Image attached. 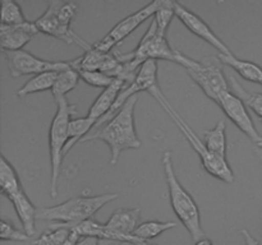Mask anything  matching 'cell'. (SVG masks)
Listing matches in <instances>:
<instances>
[{"label":"cell","instance_id":"1","mask_svg":"<svg viewBox=\"0 0 262 245\" xmlns=\"http://www.w3.org/2000/svg\"><path fill=\"white\" fill-rule=\"evenodd\" d=\"M137 101V96L130 97L109 121L105 122L102 127L92 130L79 143L95 139L104 140L109 145L112 152V158H110L112 165L118 162L123 151L140 148L142 143L138 138L135 127V107Z\"/></svg>","mask_w":262,"mask_h":245},{"label":"cell","instance_id":"2","mask_svg":"<svg viewBox=\"0 0 262 245\" xmlns=\"http://www.w3.org/2000/svg\"><path fill=\"white\" fill-rule=\"evenodd\" d=\"M118 197L119 195L117 193H105L100 195L79 194L56 206L38 207L36 218L41 221L54 222L55 226L68 229L74 225L94 218L100 208L115 201Z\"/></svg>","mask_w":262,"mask_h":245},{"label":"cell","instance_id":"3","mask_svg":"<svg viewBox=\"0 0 262 245\" xmlns=\"http://www.w3.org/2000/svg\"><path fill=\"white\" fill-rule=\"evenodd\" d=\"M163 166L165 173L166 183L169 188V198H170L171 208L178 217L179 221L184 225L187 231L191 235V239L194 242L205 237V231L201 225V213L196 201L192 198L191 194L186 190L177 178L174 171L173 158L170 151H165L163 155Z\"/></svg>","mask_w":262,"mask_h":245},{"label":"cell","instance_id":"4","mask_svg":"<svg viewBox=\"0 0 262 245\" xmlns=\"http://www.w3.org/2000/svg\"><path fill=\"white\" fill-rule=\"evenodd\" d=\"M151 94L155 97L156 101L161 105V107H163V109L168 112L169 116L173 119V121L176 122L177 127L179 128V130L183 133L186 139L188 140L189 144L192 145V148L199 153L202 167H204L210 175L214 176V178L219 179V180L222 181H225V183L228 184H232L233 181L235 180V175L234 173H233L232 167L229 166V163H228L227 158L219 157V156L214 155V153H211L207 150V147L205 145V143L200 139L199 135L193 132V129L184 121L183 117H182L181 115L173 109V106L169 104L166 97L164 96V93L161 92L160 87H158Z\"/></svg>","mask_w":262,"mask_h":245},{"label":"cell","instance_id":"5","mask_svg":"<svg viewBox=\"0 0 262 245\" xmlns=\"http://www.w3.org/2000/svg\"><path fill=\"white\" fill-rule=\"evenodd\" d=\"M56 112L49 130V148H50L51 162V184L50 195L56 198L59 193V179L61 174V165L64 160V151L69 140V122L73 119L77 106L71 104L67 97L55 100Z\"/></svg>","mask_w":262,"mask_h":245},{"label":"cell","instance_id":"6","mask_svg":"<svg viewBox=\"0 0 262 245\" xmlns=\"http://www.w3.org/2000/svg\"><path fill=\"white\" fill-rule=\"evenodd\" d=\"M77 10H78L77 3L53 0L49 3L45 13L40 18H37L35 23L40 32L64 41L68 45H72V43L78 45L86 51L91 48L92 45L79 37L71 27Z\"/></svg>","mask_w":262,"mask_h":245},{"label":"cell","instance_id":"7","mask_svg":"<svg viewBox=\"0 0 262 245\" xmlns=\"http://www.w3.org/2000/svg\"><path fill=\"white\" fill-rule=\"evenodd\" d=\"M118 56L122 61H132L136 68L140 69L148 60H168L182 65L183 55L181 51L174 50L168 42L166 35H163L158 31L155 20L150 23L147 31L141 38L140 43L132 53L119 54Z\"/></svg>","mask_w":262,"mask_h":245},{"label":"cell","instance_id":"8","mask_svg":"<svg viewBox=\"0 0 262 245\" xmlns=\"http://www.w3.org/2000/svg\"><path fill=\"white\" fill-rule=\"evenodd\" d=\"M219 59L209 56L202 60H193L189 56L183 55L182 66H184L194 83L204 91V93L212 101L217 100L230 91L229 82L225 78L223 68L219 64Z\"/></svg>","mask_w":262,"mask_h":245},{"label":"cell","instance_id":"9","mask_svg":"<svg viewBox=\"0 0 262 245\" xmlns=\"http://www.w3.org/2000/svg\"><path fill=\"white\" fill-rule=\"evenodd\" d=\"M161 0H155V2L150 3L146 7L141 8L133 14L128 15V17L123 18L120 22H118L114 27L110 30L105 37L99 40L97 42L94 43V47L97 50L102 51V53H110L113 48L117 45H119L125 37L130 35L136 28L140 27L145 20H147L150 17H154L155 13L158 12L159 7H160Z\"/></svg>","mask_w":262,"mask_h":245},{"label":"cell","instance_id":"10","mask_svg":"<svg viewBox=\"0 0 262 245\" xmlns=\"http://www.w3.org/2000/svg\"><path fill=\"white\" fill-rule=\"evenodd\" d=\"M7 60L9 74L13 78L30 74H40L45 71H61L68 68L69 61H48L37 58L25 50H3Z\"/></svg>","mask_w":262,"mask_h":245},{"label":"cell","instance_id":"11","mask_svg":"<svg viewBox=\"0 0 262 245\" xmlns=\"http://www.w3.org/2000/svg\"><path fill=\"white\" fill-rule=\"evenodd\" d=\"M223 111L225 112L228 117L234 122L253 143L260 144L262 143V135L258 133L250 112H248L246 104L241 97H238L234 92L230 91L225 92L216 102Z\"/></svg>","mask_w":262,"mask_h":245},{"label":"cell","instance_id":"12","mask_svg":"<svg viewBox=\"0 0 262 245\" xmlns=\"http://www.w3.org/2000/svg\"><path fill=\"white\" fill-rule=\"evenodd\" d=\"M174 10H176V17L179 18V20H181L192 33H194V35L199 36L200 38L206 41L207 43L214 46V47L219 51V54H223V55H234V54L232 53V50L225 45L224 41H222V38L211 30V27H210L199 14H196V13H193L192 10H189L188 8L184 7V5L181 4L179 2H174Z\"/></svg>","mask_w":262,"mask_h":245},{"label":"cell","instance_id":"13","mask_svg":"<svg viewBox=\"0 0 262 245\" xmlns=\"http://www.w3.org/2000/svg\"><path fill=\"white\" fill-rule=\"evenodd\" d=\"M40 32L35 22L22 23L15 26L0 24V43L3 50H23L26 45Z\"/></svg>","mask_w":262,"mask_h":245},{"label":"cell","instance_id":"14","mask_svg":"<svg viewBox=\"0 0 262 245\" xmlns=\"http://www.w3.org/2000/svg\"><path fill=\"white\" fill-rule=\"evenodd\" d=\"M10 202L13 203L15 212L18 214V218L22 222L23 230H25L26 234L28 236H33L36 234V213H37V208L33 206V203L31 202V199L28 198L27 194L25 193L23 188H20L19 190H17L15 193L10 194L8 197Z\"/></svg>","mask_w":262,"mask_h":245},{"label":"cell","instance_id":"15","mask_svg":"<svg viewBox=\"0 0 262 245\" xmlns=\"http://www.w3.org/2000/svg\"><path fill=\"white\" fill-rule=\"evenodd\" d=\"M125 86V83L120 79H115L113 82V84H110L109 87L104 89L101 93L97 96V99L95 100L94 104L90 107L89 112H87V116L91 117L95 121H99L101 117H104L107 112L112 110V107L114 106V104L117 102L118 97H119L120 92L123 91V88Z\"/></svg>","mask_w":262,"mask_h":245},{"label":"cell","instance_id":"16","mask_svg":"<svg viewBox=\"0 0 262 245\" xmlns=\"http://www.w3.org/2000/svg\"><path fill=\"white\" fill-rule=\"evenodd\" d=\"M217 59L220 63L234 69L243 79L262 84V66L250 60H242L234 55H223V54H219Z\"/></svg>","mask_w":262,"mask_h":245},{"label":"cell","instance_id":"17","mask_svg":"<svg viewBox=\"0 0 262 245\" xmlns=\"http://www.w3.org/2000/svg\"><path fill=\"white\" fill-rule=\"evenodd\" d=\"M227 125L224 120H220L214 128L205 130L204 143L207 150L219 157L227 158Z\"/></svg>","mask_w":262,"mask_h":245},{"label":"cell","instance_id":"18","mask_svg":"<svg viewBox=\"0 0 262 245\" xmlns=\"http://www.w3.org/2000/svg\"><path fill=\"white\" fill-rule=\"evenodd\" d=\"M58 73L59 71H45V73H40L31 77V78L18 89L17 96L26 97L31 93H35V92L53 89L54 84H55L56 82V78H58Z\"/></svg>","mask_w":262,"mask_h":245},{"label":"cell","instance_id":"19","mask_svg":"<svg viewBox=\"0 0 262 245\" xmlns=\"http://www.w3.org/2000/svg\"><path fill=\"white\" fill-rule=\"evenodd\" d=\"M79 79H81V77H79L78 70H76L71 65V63H69L68 68L63 69V70L58 73V78H56L55 84H54L53 89H51L54 99L58 100L61 99V97H67L68 92L76 88Z\"/></svg>","mask_w":262,"mask_h":245},{"label":"cell","instance_id":"20","mask_svg":"<svg viewBox=\"0 0 262 245\" xmlns=\"http://www.w3.org/2000/svg\"><path fill=\"white\" fill-rule=\"evenodd\" d=\"M95 125H96V121L89 116L72 119L69 122V140L66 151H64V155H67L77 143H79L86 135H89L95 128Z\"/></svg>","mask_w":262,"mask_h":245},{"label":"cell","instance_id":"21","mask_svg":"<svg viewBox=\"0 0 262 245\" xmlns=\"http://www.w3.org/2000/svg\"><path fill=\"white\" fill-rule=\"evenodd\" d=\"M0 188H2V194H4L7 198L22 188L17 171L4 155H2L0 160Z\"/></svg>","mask_w":262,"mask_h":245},{"label":"cell","instance_id":"22","mask_svg":"<svg viewBox=\"0 0 262 245\" xmlns=\"http://www.w3.org/2000/svg\"><path fill=\"white\" fill-rule=\"evenodd\" d=\"M176 226L177 224L173 221H156V219H151V221H146L138 225L136 231L133 232V236L136 239L148 241V240L158 237L163 232L174 229Z\"/></svg>","mask_w":262,"mask_h":245},{"label":"cell","instance_id":"23","mask_svg":"<svg viewBox=\"0 0 262 245\" xmlns=\"http://www.w3.org/2000/svg\"><path fill=\"white\" fill-rule=\"evenodd\" d=\"M229 81L233 92L243 100L246 106L250 107L257 115L258 119L262 120V93H250L233 76L229 77Z\"/></svg>","mask_w":262,"mask_h":245},{"label":"cell","instance_id":"24","mask_svg":"<svg viewBox=\"0 0 262 245\" xmlns=\"http://www.w3.org/2000/svg\"><path fill=\"white\" fill-rule=\"evenodd\" d=\"M71 234L72 230L67 227L50 225L48 230H45L37 239L33 240L32 245H63Z\"/></svg>","mask_w":262,"mask_h":245},{"label":"cell","instance_id":"25","mask_svg":"<svg viewBox=\"0 0 262 245\" xmlns=\"http://www.w3.org/2000/svg\"><path fill=\"white\" fill-rule=\"evenodd\" d=\"M27 22L22 8L14 0H3L2 2V24L15 26Z\"/></svg>","mask_w":262,"mask_h":245},{"label":"cell","instance_id":"26","mask_svg":"<svg viewBox=\"0 0 262 245\" xmlns=\"http://www.w3.org/2000/svg\"><path fill=\"white\" fill-rule=\"evenodd\" d=\"M174 17H176L174 2H171V0H161L158 12L154 15V20H155L156 26H158L159 32L166 35L169 26H170Z\"/></svg>","mask_w":262,"mask_h":245},{"label":"cell","instance_id":"27","mask_svg":"<svg viewBox=\"0 0 262 245\" xmlns=\"http://www.w3.org/2000/svg\"><path fill=\"white\" fill-rule=\"evenodd\" d=\"M78 73L81 79H83L87 84L92 87H99V88L105 89L115 81V78L100 70H78Z\"/></svg>","mask_w":262,"mask_h":245},{"label":"cell","instance_id":"28","mask_svg":"<svg viewBox=\"0 0 262 245\" xmlns=\"http://www.w3.org/2000/svg\"><path fill=\"white\" fill-rule=\"evenodd\" d=\"M0 237H2L3 241L5 240H9V241H26V240L30 239L26 232H22L20 230H18L14 225L10 221L7 219H2V232H0Z\"/></svg>","mask_w":262,"mask_h":245},{"label":"cell","instance_id":"29","mask_svg":"<svg viewBox=\"0 0 262 245\" xmlns=\"http://www.w3.org/2000/svg\"><path fill=\"white\" fill-rule=\"evenodd\" d=\"M241 234H242L243 239H245V245H260L258 240L255 239L247 229H243L242 231H241Z\"/></svg>","mask_w":262,"mask_h":245},{"label":"cell","instance_id":"30","mask_svg":"<svg viewBox=\"0 0 262 245\" xmlns=\"http://www.w3.org/2000/svg\"><path fill=\"white\" fill-rule=\"evenodd\" d=\"M77 245H100V240L96 237H81Z\"/></svg>","mask_w":262,"mask_h":245},{"label":"cell","instance_id":"31","mask_svg":"<svg viewBox=\"0 0 262 245\" xmlns=\"http://www.w3.org/2000/svg\"><path fill=\"white\" fill-rule=\"evenodd\" d=\"M79 239H81V236H79V235L77 234L76 231H73V230H72L71 236L68 237V240H67V241L64 242L63 245H77V244H78Z\"/></svg>","mask_w":262,"mask_h":245},{"label":"cell","instance_id":"32","mask_svg":"<svg viewBox=\"0 0 262 245\" xmlns=\"http://www.w3.org/2000/svg\"><path fill=\"white\" fill-rule=\"evenodd\" d=\"M194 245H214V242H212V240H210L209 237H202V239H200L199 241L194 242Z\"/></svg>","mask_w":262,"mask_h":245},{"label":"cell","instance_id":"33","mask_svg":"<svg viewBox=\"0 0 262 245\" xmlns=\"http://www.w3.org/2000/svg\"><path fill=\"white\" fill-rule=\"evenodd\" d=\"M132 245H155V244H150V242H147V241H143V240L136 239V237H135V240H133Z\"/></svg>","mask_w":262,"mask_h":245},{"label":"cell","instance_id":"34","mask_svg":"<svg viewBox=\"0 0 262 245\" xmlns=\"http://www.w3.org/2000/svg\"><path fill=\"white\" fill-rule=\"evenodd\" d=\"M258 147H260L261 150H262V143H260V144H258Z\"/></svg>","mask_w":262,"mask_h":245}]
</instances>
